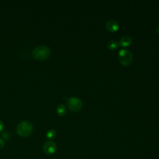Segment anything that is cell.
<instances>
[{
	"label": "cell",
	"mask_w": 159,
	"mask_h": 159,
	"mask_svg": "<svg viewBox=\"0 0 159 159\" xmlns=\"http://www.w3.org/2000/svg\"><path fill=\"white\" fill-rule=\"evenodd\" d=\"M118 22L114 19H109L106 22V27L110 32H115L119 29Z\"/></svg>",
	"instance_id": "cell-6"
},
{
	"label": "cell",
	"mask_w": 159,
	"mask_h": 159,
	"mask_svg": "<svg viewBox=\"0 0 159 159\" xmlns=\"http://www.w3.org/2000/svg\"><path fill=\"white\" fill-rule=\"evenodd\" d=\"M4 129V124L2 123V122L0 120V132H1Z\"/></svg>",
	"instance_id": "cell-13"
},
{
	"label": "cell",
	"mask_w": 159,
	"mask_h": 159,
	"mask_svg": "<svg viewBox=\"0 0 159 159\" xmlns=\"http://www.w3.org/2000/svg\"><path fill=\"white\" fill-rule=\"evenodd\" d=\"M57 150V145L53 141H47L43 146V150L45 153L47 155H52Z\"/></svg>",
	"instance_id": "cell-5"
},
{
	"label": "cell",
	"mask_w": 159,
	"mask_h": 159,
	"mask_svg": "<svg viewBox=\"0 0 159 159\" xmlns=\"http://www.w3.org/2000/svg\"><path fill=\"white\" fill-rule=\"evenodd\" d=\"M132 52L125 48L120 49L119 52V59L120 63L124 65H129L132 61Z\"/></svg>",
	"instance_id": "cell-3"
},
{
	"label": "cell",
	"mask_w": 159,
	"mask_h": 159,
	"mask_svg": "<svg viewBox=\"0 0 159 159\" xmlns=\"http://www.w3.org/2000/svg\"><path fill=\"white\" fill-rule=\"evenodd\" d=\"M4 145H5V142H4V140L0 139V150L2 149L4 147Z\"/></svg>",
	"instance_id": "cell-12"
},
{
	"label": "cell",
	"mask_w": 159,
	"mask_h": 159,
	"mask_svg": "<svg viewBox=\"0 0 159 159\" xmlns=\"http://www.w3.org/2000/svg\"><path fill=\"white\" fill-rule=\"evenodd\" d=\"M157 32H158V34H159V25H158V27L157 28Z\"/></svg>",
	"instance_id": "cell-14"
},
{
	"label": "cell",
	"mask_w": 159,
	"mask_h": 159,
	"mask_svg": "<svg viewBox=\"0 0 159 159\" xmlns=\"http://www.w3.org/2000/svg\"><path fill=\"white\" fill-rule=\"evenodd\" d=\"M46 135L48 139H53L55 138V137L57 135V132L54 129H50L47 131Z\"/></svg>",
	"instance_id": "cell-10"
},
{
	"label": "cell",
	"mask_w": 159,
	"mask_h": 159,
	"mask_svg": "<svg viewBox=\"0 0 159 159\" xmlns=\"http://www.w3.org/2000/svg\"><path fill=\"white\" fill-rule=\"evenodd\" d=\"M2 137L3 139H6V140H8V139L9 138V134L8 132L5 131L3 132V134H2Z\"/></svg>",
	"instance_id": "cell-11"
},
{
	"label": "cell",
	"mask_w": 159,
	"mask_h": 159,
	"mask_svg": "<svg viewBox=\"0 0 159 159\" xmlns=\"http://www.w3.org/2000/svg\"><path fill=\"white\" fill-rule=\"evenodd\" d=\"M66 103L68 107L71 111L74 112L79 111L83 106L82 101L80 100V99L76 97H71L68 98Z\"/></svg>",
	"instance_id": "cell-4"
},
{
	"label": "cell",
	"mask_w": 159,
	"mask_h": 159,
	"mask_svg": "<svg viewBox=\"0 0 159 159\" xmlns=\"http://www.w3.org/2000/svg\"><path fill=\"white\" fill-rule=\"evenodd\" d=\"M119 45L122 47H127L129 46L132 43V38L127 35H124L120 39V42H119Z\"/></svg>",
	"instance_id": "cell-7"
},
{
	"label": "cell",
	"mask_w": 159,
	"mask_h": 159,
	"mask_svg": "<svg viewBox=\"0 0 159 159\" xmlns=\"http://www.w3.org/2000/svg\"><path fill=\"white\" fill-rule=\"evenodd\" d=\"M107 47L111 50H114V49H116L117 48L119 45V43L117 41V40H109L107 43Z\"/></svg>",
	"instance_id": "cell-9"
},
{
	"label": "cell",
	"mask_w": 159,
	"mask_h": 159,
	"mask_svg": "<svg viewBox=\"0 0 159 159\" xmlns=\"http://www.w3.org/2000/svg\"><path fill=\"white\" fill-rule=\"evenodd\" d=\"M33 130L32 124L28 120L20 122L16 127L17 134L21 137H27L31 134Z\"/></svg>",
	"instance_id": "cell-2"
},
{
	"label": "cell",
	"mask_w": 159,
	"mask_h": 159,
	"mask_svg": "<svg viewBox=\"0 0 159 159\" xmlns=\"http://www.w3.org/2000/svg\"><path fill=\"white\" fill-rule=\"evenodd\" d=\"M50 55V48L45 45L36 47L32 52V57L37 60H45Z\"/></svg>",
	"instance_id": "cell-1"
},
{
	"label": "cell",
	"mask_w": 159,
	"mask_h": 159,
	"mask_svg": "<svg viewBox=\"0 0 159 159\" xmlns=\"http://www.w3.org/2000/svg\"><path fill=\"white\" fill-rule=\"evenodd\" d=\"M57 112L58 115L63 116L66 113V107L63 104H60L57 107Z\"/></svg>",
	"instance_id": "cell-8"
}]
</instances>
